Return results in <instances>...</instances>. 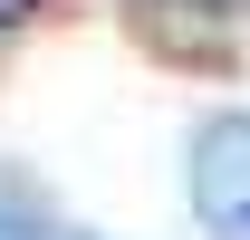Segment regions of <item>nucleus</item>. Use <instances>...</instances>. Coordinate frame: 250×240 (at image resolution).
Instances as JSON below:
<instances>
[{"label": "nucleus", "instance_id": "nucleus-2", "mask_svg": "<svg viewBox=\"0 0 250 240\" xmlns=\"http://www.w3.org/2000/svg\"><path fill=\"white\" fill-rule=\"evenodd\" d=\"M29 10H39V0H0V29H10V20H29Z\"/></svg>", "mask_w": 250, "mask_h": 240}, {"label": "nucleus", "instance_id": "nucleus-1", "mask_svg": "<svg viewBox=\"0 0 250 240\" xmlns=\"http://www.w3.org/2000/svg\"><path fill=\"white\" fill-rule=\"evenodd\" d=\"M183 182H192V221H202L212 240H250V106L202 116Z\"/></svg>", "mask_w": 250, "mask_h": 240}]
</instances>
